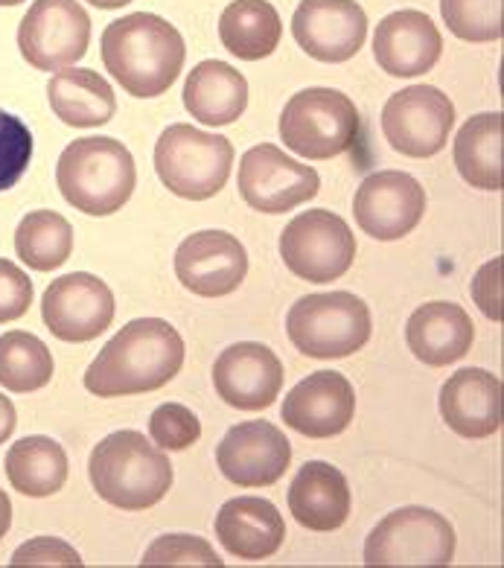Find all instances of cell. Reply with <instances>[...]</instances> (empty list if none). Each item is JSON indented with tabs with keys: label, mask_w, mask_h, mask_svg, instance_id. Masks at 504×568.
<instances>
[{
	"label": "cell",
	"mask_w": 504,
	"mask_h": 568,
	"mask_svg": "<svg viewBox=\"0 0 504 568\" xmlns=\"http://www.w3.org/2000/svg\"><path fill=\"white\" fill-rule=\"evenodd\" d=\"M56 184L64 202L88 216H111L134 193L132 152L114 138H79L59 155Z\"/></svg>",
	"instance_id": "4"
},
{
	"label": "cell",
	"mask_w": 504,
	"mask_h": 568,
	"mask_svg": "<svg viewBox=\"0 0 504 568\" xmlns=\"http://www.w3.org/2000/svg\"><path fill=\"white\" fill-rule=\"evenodd\" d=\"M280 257L289 272L306 283L342 281L356 260V236L342 216L306 211L280 234Z\"/></svg>",
	"instance_id": "9"
},
{
	"label": "cell",
	"mask_w": 504,
	"mask_h": 568,
	"mask_svg": "<svg viewBox=\"0 0 504 568\" xmlns=\"http://www.w3.org/2000/svg\"><path fill=\"white\" fill-rule=\"evenodd\" d=\"M233 146L222 134L175 123L158 138L155 170L170 193L187 202H208L231 179Z\"/></svg>",
	"instance_id": "5"
},
{
	"label": "cell",
	"mask_w": 504,
	"mask_h": 568,
	"mask_svg": "<svg viewBox=\"0 0 504 568\" xmlns=\"http://www.w3.org/2000/svg\"><path fill=\"white\" fill-rule=\"evenodd\" d=\"M9 528H12V501L3 490H0V539L7 537Z\"/></svg>",
	"instance_id": "40"
},
{
	"label": "cell",
	"mask_w": 504,
	"mask_h": 568,
	"mask_svg": "<svg viewBox=\"0 0 504 568\" xmlns=\"http://www.w3.org/2000/svg\"><path fill=\"white\" fill-rule=\"evenodd\" d=\"M426 190L409 172L382 170L367 175L353 199L356 225L380 242L403 240L423 222Z\"/></svg>",
	"instance_id": "13"
},
{
	"label": "cell",
	"mask_w": 504,
	"mask_h": 568,
	"mask_svg": "<svg viewBox=\"0 0 504 568\" xmlns=\"http://www.w3.org/2000/svg\"><path fill=\"white\" fill-rule=\"evenodd\" d=\"M280 36L283 24L269 0H233L219 18V39L242 62L269 59L280 48Z\"/></svg>",
	"instance_id": "27"
},
{
	"label": "cell",
	"mask_w": 504,
	"mask_h": 568,
	"mask_svg": "<svg viewBox=\"0 0 504 568\" xmlns=\"http://www.w3.org/2000/svg\"><path fill=\"white\" fill-rule=\"evenodd\" d=\"M452 36L473 44L502 39V0H441Z\"/></svg>",
	"instance_id": "32"
},
{
	"label": "cell",
	"mask_w": 504,
	"mask_h": 568,
	"mask_svg": "<svg viewBox=\"0 0 504 568\" xmlns=\"http://www.w3.org/2000/svg\"><path fill=\"white\" fill-rule=\"evenodd\" d=\"M283 362L260 342L231 344L213 365V388L231 408L263 412L283 390Z\"/></svg>",
	"instance_id": "18"
},
{
	"label": "cell",
	"mask_w": 504,
	"mask_h": 568,
	"mask_svg": "<svg viewBox=\"0 0 504 568\" xmlns=\"http://www.w3.org/2000/svg\"><path fill=\"white\" fill-rule=\"evenodd\" d=\"M7 478L21 496H53L68 481V452L53 437H23L7 452Z\"/></svg>",
	"instance_id": "28"
},
{
	"label": "cell",
	"mask_w": 504,
	"mask_h": 568,
	"mask_svg": "<svg viewBox=\"0 0 504 568\" xmlns=\"http://www.w3.org/2000/svg\"><path fill=\"white\" fill-rule=\"evenodd\" d=\"M32 281L23 268L9 260H0V324L18 321L32 306Z\"/></svg>",
	"instance_id": "36"
},
{
	"label": "cell",
	"mask_w": 504,
	"mask_h": 568,
	"mask_svg": "<svg viewBox=\"0 0 504 568\" xmlns=\"http://www.w3.org/2000/svg\"><path fill=\"white\" fill-rule=\"evenodd\" d=\"M455 105L435 85L403 88L382 109V132L405 158H432L450 141Z\"/></svg>",
	"instance_id": "11"
},
{
	"label": "cell",
	"mask_w": 504,
	"mask_h": 568,
	"mask_svg": "<svg viewBox=\"0 0 504 568\" xmlns=\"http://www.w3.org/2000/svg\"><path fill=\"white\" fill-rule=\"evenodd\" d=\"M114 295L109 283L88 272L64 274L47 286L41 318L62 342L85 344L102 335L114 321Z\"/></svg>",
	"instance_id": "14"
},
{
	"label": "cell",
	"mask_w": 504,
	"mask_h": 568,
	"mask_svg": "<svg viewBox=\"0 0 504 568\" xmlns=\"http://www.w3.org/2000/svg\"><path fill=\"white\" fill-rule=\"evenodd\" d=\"M359 138V111L333 88H306L280 114V141L306 161H330Z\"/></svg>",
	"instance_id": "7"
},
{
	"label": "cell",
	"mask_w": 504,
	"mask_h": 568,
	"mask_svg": "<svg viewBox=\"0 0 504 568\" xmlns=\"http://www.w3.org/2000/svg\"><path fill=\"white\" fill-rule=\"evenodd\" d=\"M184 109L204 125H231L249 109V82L219 59L195 64L184 85Z\"/></svg>",
	"instance_id": "25"
},
{
	"label": "cell",
	"mask_w": 504,
	"mask_h": 568,
	"mask_svg": "<svg viewBox=\"0 0 504 568\" xmlns=\"http://www.w3.org/2000/svg\"><path fill=\"white\" fill-rule=\"evenodd\" d=\"M47 100L56 118L73 129L105 125L117 114L114 88L109 85V79L88 68L56 71L47 82Z\"/></svg>",
	"instance_id": "26"
},
{
	"label": "cell",
	"mask_w": 504,
	"mask_h": 568,
	"mask_svg": "<svg viewBox=\"0 0 504 568\" xmlns=\"http://www.w3.org/2000/svg\"><path fill=\"white\" fill-rule=\"evenodd\" d=\"M143 566H222L213 545L190 534H167L158 537L143 554Z\"/></svg>",
	"instance_id": "35"
},
{
	"label": "cell",
	"mask_w": 504,
	"mask_h": 568,
	"mask_svg": "<svg viewBox=\"0 0 504 568\" xmlns=\"http://www.w3.org/2000/svg\"><path fill=\"white\" fill-rule=\"evenodd\" d=\"M455 166L470 187L502 190V114L487 111L461 125L455 138Z\"/></svg>",
	"instance_id": "29"
},
{
	"label": "cell",
	"mask_w": 504,
	"mask_h": 568,
	"mask_svg": "<svg viewBox=\"0 0 504 568\" xmlns=\"http://www.w3.org/2000/svg\"><path fill=\"white\" fill-rule=\"evenodd\" d=\"M289 342L310 358H347L371 342V310L350 292L301 297L286 315Z\"/></svg>",
	"instance_id": "6"
},
{
	"label": "cell",
	"mask_w": 504,
	"mask_h": 568,
	"mask_svg": "<svg viewBox=\"0 0 504 568\" xmlns=\"http://www.w3.org/2000/svg\"><path fill=\"white\" fill-rule=\"evenodd\" d=\"M18 3H23V0H0V7H18Z\"/></svg>",
	"instance_id": "42"
},
{
	"label": "cell",
	"mask_w": 504,
	"mask_h": 568,
	"mask_svg": "<svg viewBox=\"0 0 504 568\" xmlns=\"http://www.w3.org/2000/svg\"><path fill=\"white\" fill-rule=\"evenodd\" d=\"M149 437L163 452H181L202 437V423L187 405L163 403L149 417Z\"/></svg>",
	"instance_id": "34"
},
{
	"label": "cell",
	"mask_w": 504,
	"mask_h": 568,
	"mask_svg": "<svg viewBox=\"0 0 504 568\" xmlns=\"http://www.w3.org/2000/svg\"><path fill=\"white\" fill-rule=\"evenodd\" d=\"M475 324L470 312L450 301H432L412 312L405 324V342L414 358L429 367H446L470 353Z\"/></svg>",
	"instance_id": "23"
},
{
	"label": "cell",
	"mask_w": 504,
	"mask_h": 568,
	"mask_svg": "<svg viewBox=\"0 0 504 568\" xmlns=\"http://www.w3.org/2000/svg\"><path fill=\"white\" fill-rule=\"evenodd\" d=\"M88 3L97 9H120L125 7V3H132V0H88Z\"/></svg>",
	"instance_id": "41"
},
{
	"label": "cell",
	"mask_w": 504,
	"mask_h": 568,
	"mask_svg": "<svg viewBox=\"0 0 504 568\" xmlns=\"http://www.w3.org/2000/svg\"><path fill=\"white\" fill-rule=\"evenodd\" d=\"M91 18L79 0H36L18 27V50L36 71H64L88 53Z\"/></svg>",
	"instance_id": "10"
},
{
	"label": "cell",
	"mask_w": 504,
	"mask_h": 568,
	"mask_svg": "<svg viewBox=\"0 0 504 568\" xmlns=\"http://www.w3.org/2000/svg\"><path fill=\"white\" fill-rule=\"evenodd\" d=\"M32 161V134L21 118L0 109V193L16 187Z\"/></svg>",
	"instance_id": "33"
},
{
	"label": "cell",
	"mask_w": 504,
	"mask_h": 568,
	"mask_svg": "<svg viewBox=\"0 0 504 568\" xmlns=\"http://www.w3.org/2000/svg\"><path fill=\"white\" fill-rule=\"evenodd\" d=\"M184 365V338L163 318L125 324L85 371V388L97 397H134L163 388Z\"/></svg>",
	"instance_id": "1"
},
{
	"label": "cell",
	"mask_w": 504,
	"mask_h": 568,
	"mask_svg": "<svg viewBox=\"0 0 504 568\" xmlns=\"http://www.w3.org/2000/svg\"><path fill=\"white\" fill-rule=\"evenodd\" d=\"M353 414H356V394L347 376L339 371H315L289 390L280 417L298 435L324 440L342 435L353 423Z\"/></svg>",
	"instance_id": "19"
},
{
	"label": "cell",
	"mask_w": 504,
	"mask_h": 568,
	"mask_svg": "<svg viewBox=\"0 0 504 568\" xmlns=\"http://www.w3.org/2000/svg\"><path fill=\"white\" fill-rule=\"evenodd\" d=\"M321 179L310 164L283 155L274 143L249 149L240 161V195L260 213H289L319 195Z\"/></svg>",
	"instance_id": "12"
},
{
	"label": "cell",
	"mask_w": 504,
	"mask_h": 568,
	"mask_svg": "<svg viewBox=\"0 0 504 568\" xmlns=\"http://www.w3.org/2000/svg\"><path fill=\"white\" fill-rule=\"evenodd\" d=\"M88 475L97 496L120 510L155 507L172 487L167 452L132 428L102 437L93 446Z\"/></svg>",
	"instance_id": "3"
},
{
	"label": "cell",
	"mask_w": 504,
	"mask_h": 568,
	"mask_svg": "<svg viewBox=\"0 0 504 568\" xmlns=\"http://www.w3.org/2000/svg\"><path fill=\"white\" fill-rule=\"evenodd\" d=\"M249 274V251L225 231L190 234L175 251V277L199 297H225Z\"/></svg>",
	"instance_id": "16"
},
{
	"label": "cell",
	"mask_w": 504,
	"mask_h": 568,
	"mask_svg": "<svg viewBox=\"0 0 504 568\" xmlns=\"http://www.w3.org/2000/svg\"><path fill=\"white\" fill-rule=\"evenodd\" d=\"M53 353L39 335L12 329L0 335V385L12 394H32L53 379Z\"/></svg>",
	"instance_id": "31"
},
{
	"label": "cell",
	"mask_w": 504,
	"mask_h": 568,
	"mask_svg": "<svg viewBox=\"0 0 504 568\" xmlns=\"http://www.w3.org/2000/svg\"><path fill=\"white\" fill-rule=\"evenodd\" d=\"M216 464L236 487H272L292 464V444L274 423H240L219 440Z\"/></svg>",
	"instance_id": "15"
},
{
	"label": "cell",
	"mask_w": 504,
	"mask_h": 568,
	"mask_svg": "<svg viewBox=\"0 0 504 568\" xmlns=\"http://www.w3.org/2000/svg\"><path fill=\"white\" fill-rule=\"evenodd\" d=\"M216 537L236 560H269L286 539V525L269 498L236 496L219 507Z\"/></svg>",
	"instance_id": "22"
},
{
	"label": "cell",
	"mask_w": 504,
	"mask_h": 568,
	"mask_svg": "<svg viewBox=\"0 0 504 568\" xmlns=\"http://www.w3.org/2000/svg\"><path fill=\"white\" fill-rule=\"evenodd\" d=\"M441 417L455 435L484 440L502 428V382L484 367H464L441 388Z\"/></svg>",
	"instance_id": "21"
},
{
	"label": "cell",
	"mask_w": 504,
	"mask_h": 568,
	"mask_svg": "<svg viewBox=\"0 0 504 568\" xmlns=\"http://www.w3.org/2000/svg\"><path fill=\"white\" fill-rule=\"evenodd\" d=\"M16 251L32 272H53L73 251V227L56 211H32L16 231Z\"/></svg>",
	"instance_id": "30"
},
{
	"label": "cell",
	"mask_w": 504,
	"mask_h": 568,
	"mask_svg": "<svg viewBox=\"0 0 504 568\" xmlns=\"http://www.w3.org/2000/svg\"><path fill=\"white\" fill-rule=\"evenodd\" d=\"M100 48L105 71L140 100L167 94L187 59L181 32L152 12H132L105 27Z\"/></svg>",
	"instance_id": "2"
},
{
	"label": "cell",
	"mask_w": 504,
	"mask_h": 568,
	"mask_svg": "<svg viewBox=\"0 0 504 568\" xmlns=\"http://www.w3.org/2000/svg\"><path fill=\"white\" fill-rule=\"evenodd\" d=\"M455 528L429 507H400L371 530L367 566H450L455 560Z\"/></svg>",
	"instance_id": "8"
},
{
	"label": "cell",
	"mask_w": 504,
	"mask_h": 568,
	"mask_svg": "<svg viewBox=\"0 0 504 568\" xmlns=\"http://www.w3.org/2000/svg\"><path fill=\"white\" fill-rule=\"evenodd\" d=\"M443 39L435 21L417 9L391 12L373 32V59L391 77H423L437 64Z\"/></svg>",
	"instance_id": "20"
},
{
	"label": "cell",
	"mask_w": 504,
	"mask_h": 568,
	"mask_svg": "<svg viewBox=\"0 0 504 568\" xmlns=\"http://www.w3.org/2000/svg\"><path fill=\"white\" fill-rule=\"evenodd\" d=\"M292 36L319 62H347L365 44L367 16L356 0H301L292 16Z\"/></svg>",
	"instance_id": "17"
},
{
	"label": "cell",
	"mask_w": 504,
	"mask_h": 568,
	"mask_svg": "<svg viewBox=\"0 0 504 568\" xmlns=\"http://www.w3.org/2000/svg\"><path fill=\"white\" fill-rule=\"evenodd\" d=\"M16 426H18L16 405H12V399L0 394V444H7L9 437H12V432H16Z\"/></svg>",
	"instance_id": "39"
},
{
	"label": "cell",
	"mask_w": 504,
	"mask_h": 568,
	"mask_svg": "<svg viewBox=\"0 0 504 568\" xmlns=\"http://www.w3.org/2000/svg\"><path fill=\"white\" fill-rule=\"evenodd\" d=\"M12 566H82L73 545L56 537H36L12 554Z\"/></svg>",
	"instance_id": "37"
},
{
	"label": "cell",
	"mask_w": 504,
	"mask_h": 568,
	"mask_svg": "<svg viewBox=\"0 0 504 568\" xmlns=\"http://www.w3.org/2000/svg\"><path fill=\"white\" fill-rule=\"evenodd\" d=\"M473 301L490 321H502V260L493 257L473 277Z\"/></svg>",
	"instance_id": "38"
},
{
	"label": "cell",
	"mask_w": 504,
	"mask_h": 568,
	"mask_svg": "<svg viewBox=\"0 0 504 568\" xmlns=\"http://www.w3.org/2000/svg\"><path fill=\"white\" fill-rule=\"evenodd\" d=\"M350 484L342 469L326 460H310L289 487V510L298 525L319 534L339 530L350 516Z\"/></svg>",
	"instance_id": "24"
}]
</instances>
